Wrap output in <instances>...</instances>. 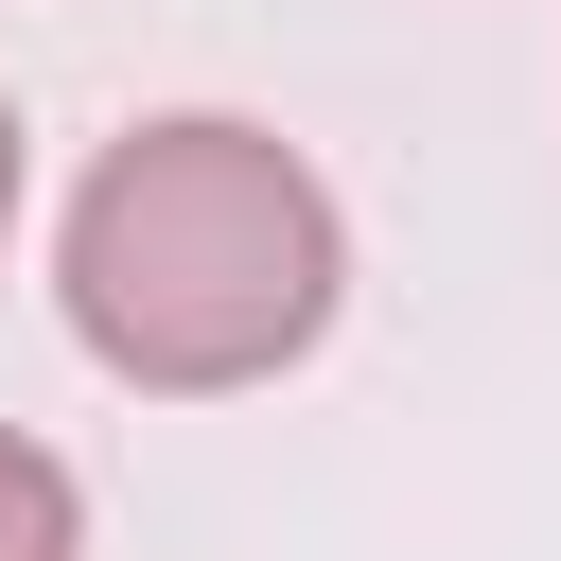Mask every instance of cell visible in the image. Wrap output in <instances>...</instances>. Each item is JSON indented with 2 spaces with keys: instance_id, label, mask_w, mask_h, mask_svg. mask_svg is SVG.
I'll return each mask as SVG.
<instances>
[{
  "instance_id": "1",
  "label": "cell",
  "mask_w": 561,
  "mask_h": 561,
  "mask_svg": "<svg viewBox=\"0 0 561 561\" xmlns=\"http://www.w3.org/2000/svg\"><path fill=\"white\" fill-rule=\"evenodd\" d=\"M53 298L88 333L105 386L140 403H228V386H280L333 298H351V210L298 140L228 123V105H158L88 158L70 228H53Z\"/></svg>"
},
{
  "instance_id": "2",
  "label": "cell",
  "mask_w": 561,
  "mask_h": 561,
  "mask_svg": "<svg viewBox=\"0 0 561 561\" xmlns=\"http://www.w3.org/2000/svg\"><path fill=\"white\" fill-rule=\"evenodd\" d=\"M0 561H88V491H70V456L18 438V421H0Z\"/></svg>"
},
{
  "instance_id": "3",
  "label": "cell",
  "mask_w": 561,
  "mask_h": 561,
  "mask_svg": "<svg viewBox=\"0 0 561 561\" xmlns=\"http://www.w3.org/2000/svg\"><path fill=\"white\" fill-rule=\"evenodd\" d=\"M0 228H18V88H0Z\"/></svg>"
}]
</instances>
